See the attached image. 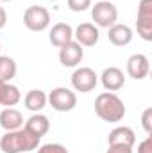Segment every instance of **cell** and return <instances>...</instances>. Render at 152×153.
Wrapping results in <instances>:
<instances>
[{"instance_id": "cell-1", "label": "cell", "mask_w": 152, "mask_h": 153, "mask_svg": "<svg viewBox=\"0 0 152 153\" xmlns=\"http://www.w3.org/2000/svg\"><path fill=\"white\" fill-rule=\"evenodd\" d=\"M39 137L31 134L25 128H18L13 132H7L0 139V150L4 153H25L32 152L39 146Z\"/></svg>"}, {"instance_id": "cell-2", "label": "cell", "mask_w": 152, "mask_h": 153, "mask_svg": "<svg viewBox=\"0 0 152 153\" xmlns=\"http://www.w3.org/2000/svg\"><path fill=\"white\" fill-rule=\"evenodd\" d=\"M95 112L106 123H116L123 119L125 105L114 93H100L95 100Z\"/></svg>"}, {"instance_id": "cell-3", "label": "cell", "mask_w": 152, "mask_h": 153, "mask_svg": "<svg viewBox=\"0 0 152 153\" xmlns=\"http://www.w3.org/2000/svg\"><path fill=\"white\" fill-rule=\"evenodd\" d=\"M91 20L95 22L93 25L102 27V29H109L113 27L118 20V9L113 2L109 0H100L93 5L91 9Z\"/></svg>"}, {"instance_id": "cell-4", "label": "cell", "mask_w": 152, "mask_h": 153, "mask_svg": "<svg viewBox=\"0 0 152 153\" xmlns=\"http://www.w3.org/2000/svg\"><path fill=\"white\" fill-rule=\"evenodd\" d=\"M47 100L52 105V109L57 111V112H70V111L75 109L77 105V94L68 87H56V89H52V93L47 96Z\"/></svg>"}, {"instance_id": "cell-5", "label": "cell", "mask_w": 152, "mask_h": 153, "mask_svg": "<svg viewBox=\"0 0 152 153\" xmlns=\"http://www.w3.org/2000/svg\"><path fill=\"white\" fill-rule=\"evenodd\" d=\"M23 25L32 30V32H41L50 25V13L43 5H31L23 13Z\"/></svg>"}, {"instance_id": "cell-6", "label": "cell", "mask_w": 152, "mask_h": 153, "mask_svg": "<svg viewBox=\"0 0 152 153\" xmlns=\"http://www.w3.org/2000/svg\"><path fill=\"white\" fill-rule=\"evenodd\" d=\"M136 30L143 41H152V0H141L138 5Z\"/></svg>"}, {"instance_id": "cell-7", "label": "cell", "mask_w": 152, "mask_h": 153, "mask_svg": "<svg viewBox=\"0 0 152 153\" xmlns=\"http://www.w3.org/2000/svg\"><path fill=\"white\" fill-rule=\"evenodd\" d=\"M97 82H99V75L95 73V70H91L88 66L77 68L72 73V87L75 91H81V93L93 91L97 87Z\"/></svg>"}, {"instance_id": "cell-8", "label": "cell", "mask_w": 152, "mask_h": 153, "mask_svg": "<svg viewBox=\"0 0 152 153\" xmlns=\"http://www.w3.org/2000/svg\"><path fill=\"white\" fill-rule=\"evenodd\" d=\"M82 57H84V48L77 41H70L59 48V62L65 68H75L82 61Z\"/></svg>"}, {"instance_id": "cell-9", "label": "cell", "mask_w": 152, "mask_h": 153, "mask_svg": "<svg viewBox=\"0 0 152 153\" xmlns=\"http://www.w3.org/2000/svg\"><path fill=\"white\" fill-rule=\"evenodd\" d=\"M150 71L149 57L143 53H134L127 59V75L134 80H143Z\"/></svg>"}, {"instance_id": "cell-10", "label": "cell", "mask_w": 152, "mask_h": 153, "mask_svg": "<svg viewBox=\"0 0 152 153\" xmlns=\"http://www.w3.org/2000/svg\"><path fill=\"white\" fill-rule=\"evenodd\" d=\"M74 38L81 46H95L99 43L100 32L99 27H95L93 23H81L74 30Z\"/></svg>"}, {"instance_id": "cell-11", "label": "cell", "mask_w": 152, "mask_h": 153, "mask_svg": "<svg viewBox=\"0 0 152 153\" xmlns=\"http://www.w3.org/2000/svg\"><path fill=\"white\" fill-rule=\"evenodd\" d=\"M100 82H102V85H104L106 91L113 93V91H118V89L123 87V84H125V75H123V71H122L120 68L109 66V68H106V70L102 71Z\"/></svg>"}, {"instance_id": "cell-12", "label": "cell", "mask_w": 152, "mask_h": 153, "mask_svg": "<svg viewBox=\"0 0 152 153\" xmlns=\"http://www.w3.org/2000/svg\"><path fill=\"white\" fill-rule=\"evenodd\" d=\"M48 39H50V43H52L54 46L61 48V46H65L66 43L74 41V29H72L68 23H63V22H61V23H56V25L50 29Z\"/></svg>"}, {"instance_id": "cell-13", "label": "cell", "mask_w": 152, "mask_h": 153, "mask_svg": "<svg viewBox=\"0 0 152 153\" xmlns=\"http://www.w3.org/2000/svg\"><path fill=\"white\" fill-rule=\"evenodd\" d=\"M0 126L5 132H13V130L22 128L23 126V116H22V112L13 109V107H5L0 112Z\"/></svg>"}, {"instance_id": "cell-14", "label": "cell", "mask_w": 152, "mask_h": 153, "mask_svg": "<svg viewBox=\"0 0 152 153\" xmlns=\"http://www.w3.org/2000/svg\"><path fill=\"white\" fill-rule=\"evenodd\" d=\"M136 143V135L132 132V128L129 126H116L109 132V137H108V144H123V146H134Z\"/></svg>"}, {"instance_id": "cell-15", "label": "cell", "mask_w": 152, "mask_h": 153, "mask_svg": "<svg viewBox=\"0 0 152 153\" xmlns=\"http://www.w3.org/2000/svg\"><path fill=\"white\" fill-rule=\"evenodd\" d=\"M132 30L131 27L123 25V23H114L113 27H109V32H108V38L113 43L114 46H125L132 41Z\"/></svg>"}, {"instance_id": "cell-16", "label": "cell", "mask_w": 152, "mask_h": 153, "mask_svg": "<svg viewBox=\"0 0 152 153\" xmlns=\"http://www.w3.org/2000/svg\"><path fill=\"white\" fill-rule=\"evenodd\" d=\"M23 128L29 130L31 134H34L36 137L41 139V137L50 130V121H48V117H47L45 114H38V112H34V114L25 121Z\"/></svg>"}, {"instance_id": "cell-17", "label": "cell", "mask_w": 152, "mask_h": 153, "mask_svg": "<svg viewBox=\"0 0 152 153\" xmlns=\"http://www.w3.org/2000/svg\"><path fill=\"white\" fill-rule=\"evenodd\" d=\"M22 100V93L16 85L9 82H0V105L4 107H13Z\"/></svg>"}, {"instance_id": "cell-18", "label": "cell", "mask_w": 152, "mask_h": 153, "mask_svg": "<svg viewBox=\"0 0 152 153\" xmlns=\"http://www.w3.org/2000/svg\"><path fill=\"white\" fill-rule=\"evenodd\" d=\"M47 94L41 91V89H31L25 98H23V103H25V109L31 111V112H39L41 109H45L47 105Z\"/></svg>"}, {"instance_id": "cell-19", "label": "cell", "mask_w": 152, "mask_h": 153, "mask_svg": "<svg viewBox=\"0 0 152 153\" xmlns=\"http://www.w3.org/2000/svg\"><path fill=\"white\" fill-rule=\"evenodd\" d=\"M16 62L7 55H0V82H11L16 76Z\"/></svg>"}, {"instance_id": "cell-20", "label": "cell", "mask_w": 152, "mask_h": 153, "mask_svg": "<svg viewBox=\"0 0 152 153\" xmlns=\"http://www.w3.org/2000/svg\"><path fill=\"white\" fill-rule=\"evenodd\" d=\"M38 153H68V150H66L63 144H57V143H48V144L38 146Z\"/></svg>"}, {"instance_id": "cell-21", "label": "cell", "mask_w": 152, "mask_h": 153, "mask_svg": "<svg viewBox=\"0 0 152 153\" xmlns=\"http://www.w3.org/2000/svg\"><path fill=\"white\" fill-rule=\"evenodd\" d=\"M68 7L75 13H81V11H86L90 5H91V0H66Z\"/></svg>"}, {"instance_id": "cell-22", "label": "cell", "mask_w": 152, "mask_h": 153, "mask_svg": "<svg viewBox=\"0 0 152 153\" xmlns=\"http://www.w3.org/2000/svg\"><path fill=\"white\" fill-rule=\"evenodd\" d=\"M141 126H143V130L149 135L152 134V107L143 111V114H141Z\"/></svg>"}, {"instance_id": "cell-23", "label": "cell", "mask_w": 152, "mask_h": 153, "mask_svg": "<svg viewBox=\"0 0 152 153\" xmlns=\"http://www.w3.org/2000/svg\"><path fill=\"white\" fill-rule=\"evenodd\" d=\"M106 153H132V148L131 146H123V144H111Z\"/></svg>"}, {"instance_id": "cell-24", "label": "cell", "mask_w": 152, "mask_h": 153, "mask_svg": "<svg viewBox=\"0 0 152 153\" xmlns=\"http://www.w3.org/2000/svg\"><path fill=\"white\" fill-rule=\"evenodd\" d=\"M138 153H152V137L150 135L138 144Z\"/></svg>"}, {"instance_id": "cell-25", "label": "cell", "mask_w": 152, "mask_h": 153, "mask_svg": "<svg viewBox=\"0 0 152 153\" xmlns=\"http://www.w3.org/2000/svg\"><path fill=\"white\" fill-rule=\"evenodd\" d=\"M5 23H7V13H5V9L0 5V30L5 27Z\"/></svg>"}, {"instance_id": "cell-26", "label": "cell", "mask_w": 152, "mask_h": 153, "mask_svg": "<svg viewBox=\"0 0 152 153\" xmlns=\"http://www.w3.org/2000/svg\"><path fill=\"white\" fill-rule=\"evenodd\" d=\"M0 2H11V0H0Z\"/></svg>"}, {"instance_id": "cell-27", "label": "cell", "mask_w": 152, "mask_h": 153, "mask_svg": "<svg viewBox=\"0 0 152 153\" xmlns=\"http://www.w3.org/2000/svg\"><path fill=\"white\" fill-rule=\"evenodd\" d=\"M50 2H57V0H50Z\"/></svg>"}, {"instance_id": "cell-28", "label": "cell", "mask_w": 152, "mask_h": 153, "mask_svg": "<svg viewBox=\"0 0 152 153\" xmlns=\"http://www.w3.org/2000/svg\"><path fill=\"white\" fill-rule=\"evenodd\" d=\"M0 50H2V45H0Z\"/></svg>"}]
</instances>
